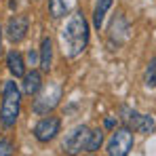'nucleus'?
Wrapping results in <instances>:
<instances>
[{
  "label": "nucleus",
  "instance_id": "f257e3e1",
  "mask_svg": "<svg viewBox=\"0 0 156 156\" xmlns=\"http://www.w3.org/2000/svg\"><path fill=\"white\" fill-rule=\"evenodd\" d=\"M89 38H91V32H89V21H87L84 13L82 11L72 13L59 34L63 57L76 59L78 55H82L84 49L89 47Z\"/></svg>",
  "mask_w": 156,
  "mask_h": 156
},
{
  "label": "nucleus",
  "instance_id": "f03ea898",
  "mask_svg": "<svg viewBox=\"0 0 156 156\" xmlns=\"http://www.w3.org/2000/svg\"><path fill=\"white\" fill-rule=\"evenodd\" d=\"M21 112V89L17 87L15 80L4 82L2 89V97H0V118H2V127L13 129L17 125Z\"/></svg>",
  "mask_w": 156,
  "mask_h": 156
},
{
  "label": "nucleus",
  "instance_id": "7ed1b4c3",
  "mask_svg": "<svg viewBox=\"0 0 156 156\" xmlns=\"http://www.w3.org/2000/svg\"><path fill=\"white\" fill-rule=\"evenodd\" d=\"M61 84L59 82H49V84H42V89L36 93V99L32 104L34 114H49L51 110H55L59 101H61Z\"/></svg>",
  "mask_w": 156,
  "mask_h": 156
},
{
  "label": "nucleus",
  "instance_id": "20e7f679",
  "mask_svg": "<svg viewBox=\"0 0 156 156\" xmlns=\"http://www.w3.org/2000/svg\"><path fill=\"white\" fill-rule=\"evenodd\" d=\"M133 146H135L133 129L131 127H120V129H116L112 133L105 152H108V156H129Z\"/></svg>",
  "mask_w": 156,
  "mask_h": 156
},
{
  "label": "nucleus",
  "instance_id": "39448f33",
  "mask_svg": "<svg viewBox=\"0 0 156 156\" xmlns=\"http://www.w3.org/2000/svg\"><path fill=\"white\" fill-rule=\"evenodd\" d=\"M89 135H91V129L87 125H78L70 131L61 144V150L66 156H78L82 150H87V141H89Z\"/></svg>",
  "mask_w": 156,
  "mask_h": 156
},
{
  "label": "nucleus",
  "instance_id": "423d86ee",
  "mask_svg": "<svg viewBox=\"0 0 156 156\" xmlns=\"http://www.w3.org/2000/svg\"><path fill=\"white\" fill-rule=\"evenodd\" d=\"M61 131V118L59 116H44L36 122L34 127V137L40 141V144H49L53 141Z\"/></svg>",
  "mask_w": 156,
  "mask_h": 156
},
{
  "label": "nucleus",
  "instance_id": "0eeeda50",
  "mask_svg": "<svg viewBox=\"0 0 156 156\" xmlns=\"http://www.w3.org/2000/svg\"><path fill=\"white\" fill-rule=\"evenodd\" d=\"M27 27H30V19L26 15H13L6 23V38L13 42V44H19L27 34Z\"/></svg>",
  "mask_w": 156,
  "mask_h": 156
},
{
  "label": "nucleus",
  "instance_id": "6e6552de",
  "mask_svg": "<svg viewBox=\"0 0 156 156\" xmlns=\"http://www.w3.org/2000/svg\"><path fill=\"white\" fill-rule=\"evenodd\" d=\"M6 68H9V72L13 74V78H23L26 76V59H23V55L19 51H9L6 55Z\"/></svg>",
  "mask_w": 156,
  "mask_h": 156
},
{
  "label": "nucleus",
  "instance_id": "1a4fd4ad",
  "mask_svg": "<svg viewBox=\"0 0 156 156\" xmlns=\"http://www.w3.org/2000/svg\"><path fill=\"white\" fill-rule=\"evenodd\" d=\"M38 55H40V61H38L40 70L49 74V72H51V66H53V40L49 38V36H44V38L40 40Z\"/></svg>",
  "mask_w": 156,
  "mask_h": 156
},
{
  "label": "nucleus",
  "instance_id": "9d476101",
  "mask_svg": "<svg viewBox=\"0 0 156 156\" xmlns=\"http://www.w3.org/2000/svg\"><path fill=\"white\" fill-rule=\"evenodd\" d=\"M40 89H42V70L32 68L30 72H26V76H23V93L36 95Z\"/></svg>",
  "mask_w": 156,
  "mask_h": 156
},
{
  "label": "nucleus",
  "instance_id": "9b49d317",
  "mask_svg": "<svg viewBox=\"0 0 156 156\" xmlns=\"http://www.w3.org/2000/svg\"><path fill=\"white\" fill-rule=\"evenodd\" d=\"M131 129H135L137 133H144V135H150V133H154L156 129V122H154V118L150 116V114H139L137 112V116L131 120V125H129Z\"/></svg>",
  "mask_w": 156,
  "mask_h": 156
},
{
  "label": "nucleus",
  "instance_id": "f8f14e48",
  "mask_svg": "<svg viewBox=\"0 0 156 156\" xmlns=\"http://www.w3.org/2000/svg\"><path fill=\"white\" fill-rule=\"evenodd\" d=\"M114 0H95V9H93V26L95 30H101L104 26V19L108 15V11L112 9Z\"/></svg>",
  "mask_w": 156,
  "mask_h": 156
},
{
  "label": "nucleus",
  "instance_id": "ddd939ff",
  "mask_svg": "<svg viewBox=\"0 0 156 156\" xmlns=\"http://www.w3.org/2000/svg\"><path fill=\"white\" fill-rule=\"evenodd\" d=\"M101 144H104V129H93L91 131V135H89V141H87V152H97L99 148H101Z\"/></svg>",
  "mask_w": 156,
  "mask_h": 156
},
{
  "label": "nucleus",
  "instance_id": "4468645a",
  "mask_svg": "<svg viewBox=\"0 0 156 156\" xmlns=\"http://www.w3.org/2000/svg\"><path fill=\"white\" fill-rule=\"evenodd\" d=\"M144 84L148 89H156V55L148 61L146 72H144Z\"/></svg>",
  "mask_w": 156,
  "mask_h": 156
},
{
  "label": "nucleus",
  "instance_id": "2eb2a0df",
  "mask_svg": "<svg viewBox=\"0 0 156 156\" xmlns=\"http://www.w3.org/2000/svg\"><path fill=\"white\" fill-rule=\"evenodd\" d=\"M68 13V2L66 0H49V15L53 19H61Z\"/></svg>",
  "mask_w": 156,
  "mask_h": 156
},
{
  "label": "nucleus",
  "instance_id": "dca6fc26",
  "mask_svg": "<svg viewBox=\"0 0 156 156\" xmlns=\"http://www.w3.org/2000/svg\"><path fill=\"white\" fill-rule=\"evenodd\" d=\"M116 34L127 36V23H125V19H122L120 15L114 17V21H112V26H110V38H112V40L116 38Z\"/></svg>",
  "mask_w": 156,
  "mask_h": 156
},
{
  "label": "nucleus",
  "instance_id": "f3484780",
  "mask_svg": "<svg viewBox=\"0 0 156 156\" xmlns=\"http://www.w3.org/2000/svg\"><path fill=\"white\" fill-rule=\"evenodd\" d=\"M15 144L11 139H0V156H13Z\"/></svg>",
  "mask_w": 156,
  "mask_h": 156
},
{
  "label": "nucleus",
  "instance_id": "a211bd4d",
  "mask_svg": "<svg viewBox=\"0 0 156 156\" xmlns=\"http://www.w3.org/2000/svg\"><path fill=\"white\" fill-rule=\"evenodd\" d=\"M27 61H30V66L34 68V66H36V63L40 61V55H38L36 51H30V53H27Z\"/></svg>",
  "mask_w": 156,
  "mask_h": 156
},
{
  "label": "nucleus",
  "instance_id": "6ab92c4d",
  "mask_svg": "<svg viewBox=\"0 0 156 156\" xmlns=\"http://www.w3.org/2000/svg\"><path fill=\"white\" fill-rule=\"evenodd\" d=\"M105 129H112V127H114V125H116V120H114V118H112V116H110V118H105Z\"/></svg>",
  "mask_w": 156,
  "mask_h": 156
},
{
  "label": "nucleus",
  "instance_id": "aec40b11",
  "mask_svg": "<svg viewBox=\"0 0 156 156\" xmlns=\"http://www.w3.org/2000/svg\"><path fill=\"white\" fill-rule=\"evenodd\" d=\"M0 55H2V26H0Z\"/></svg>",
  "mask_w": 156,
  "mask_h": 156
},
{
  "label": "nucleus",
  "instance_id": "412c9836",
  "mask_svg": "<svg viewBox=\"0 0 156 156\" xmlns=\"http://www.w3.org/2000/svg\"><path fill=\"white\" fill-rule=\"evenodd\" d=\"M2 89H4V87H2V78H0V97H2Z\"/></svg>",
  "mask_w": 156,
  "mask_h": 156
},
{
  "label": "nucleus",
  "instance_id": "4be33fe9",
  "mask_svg": "<svg viewBox=\"0 0 156 156\" xmlns=\"http://www.w3.org/2000/svg\"><path fill=\"white\" fill-rule=\"evenodd\" d=\"M0 125H2V118H0Z\"/></svg>",
  "mask_w": 156,
  "mask_h": 156
}]
</instances>
